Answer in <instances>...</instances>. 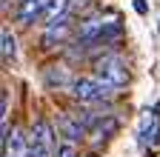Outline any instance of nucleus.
I'll use <instances>...</instances> for the list:
<instances>
[{"label":"nucleus","mask_w":160,"mask_h":157,"mask_svg":"<svg viewBox=\"0 0 160 157\" xmlns=\"http://www.w3.org/2000/svg\"><path fill=\"white\" fill-rule=\"evenodd\" d=\"M69 94L80 106H103V103H109L112 97L117 94V89H112L109 83H103L94 74H86V77H74Z\"/></svg>","instance_id":"nucleus-1"},{"label":"nucleus","mask_w":160,"mask_h":157,"mask_svg":"<svg viewBox=\"0 0 160 157\" xmlns=\"http://www.w3.org/2000/svg\"><path fill=\"white\" fill-rule=\"evenodd\" d=\"M94 77H100L103 83H109L112 89H123L129 83V66L123 57L117 54H106L94 63Z\"/></svg>","instance_id":"nucleus-2"},{"label":"nucleus","mask_w":160,"mask_h":157,"mask_svg":"<svg viewBox=\"0 0 160 157\" xmlns=\"http://www.w3.org/2000/svg\"><path fill=\"white\" fill-rule=\"evenodd\" d=\"M72 17L74 14H60V17H54V20H49L46 26H43V34H40V46H43L46 52H52V49H57V46H63L66 40H69V34H72Z\"/></svg>","instance_id":"nucleus-3"},{"label":"nucleus","mask_w":160,"mask_h":157,"mask_svg":"<svg viewBox=\"0 0 160 157\" xmlns=\"http://www.w3.org/2000/svg\"><path fill=\"white\" fill-rule=\"evenodd\" d=\"M160 103L154 106V111H143L140 117V126H137V143L140 146H157L160 143Z\"/></svg>","instance_id":"nucleus-4"},{"label":"nucleus","mask_w":160,"mask_h":157,"mask_svg":"<svg viewBox=\"0 0 160 157\" xmlns=\"http://www.w3.org/2000/svg\"><path fill=\"white\" fill-rule=\"evenodd\" d=\"M117 129H120V120H117V117L109 111V114H103V117H100V120L89 129V143L97 149L100 143H106V140H112V137L117 134Z\"/></svg>","instance_id":"nucleus-5"},{"label":"nucleus","mask_w":160,"mask_h":157,"mask_svg":"<svg viewBox=\"0 0 160 157\" xmlns=\"http://www.w3.org/2000/svg\"><path fill=\"white\" fill-rule=\"evenodd\" d=\"M57 131H60V137H63V140H72V143H80V140L89 134V129L77 120V114H74V111H72V114H60V117H57Z\"/></svg>","instance_id":"nucleus-6"},{"label":"nucleus","mask_w":160,"mask_h":157,"mask_svg":"<svg viewBox=\"0 0 160 157\" xmlns=\"http://www.w3.org/2000/svg\"><path fill=\"white\" fill-rule=\"evenodd\" d=\"M43 80H46V86L52 91H69L72 83H74V77H72V71L66 66H52V69H46Z\"/></svg>","instance_id":"nucleus-7"},{"label":"nucleus","mask_w":160,"mask_h":157,"mask_svg":"<svg viewBox=\"0 0 160 157\" xmlns=\"http://www.w3.org/2000/svg\"><path fill=\"white\" fill-rule=\"evenodd\" d=\"M29 137L32 140H37V143H43L46 149H52L54 154H57V137H54V129H52V123L49 120H34L32 123V129H29Z\"/></svg>","instance_id":"nucleus-8"},{"label":"nucleus","mask_w":160,"mask_h":157,"mask_svg":"<svg viewBox=\"0 0 160 157\" xmlns=\"http://www.w3.org/2000/svg\"><path fill=\"white\" fill-rule=\"evenodd\" d=\"M0 40H3V63H12L17 57V43H14V34L9 26H3V32H0Z\"/></svg>","instance_id":"nucleus-9"},{"label":"nucleus","mask_w":160,"mask_h":157,"mask_svg":"<svg viewBox=\"0 0 160 157\" xmlns=\"http://www.w3.org/2000/svg\"><path fill=\"white\" fill-rule=\"evenodd\" d=\"M57 157H80V154H77V143L63 140V143L57 146Z\"/></svg>","instance_id":"nucleus-10"},{"label":"nucleus","mask_w":160,"mask_h":157,"mask_svg":"<svg viewBox=\"0 0 160 157\" xmlns=\"http://www.w3.org/2000/svg\"><path fill=\"white\" fill-rule=\"evenodd\" d=\"M0 111H3V114H0V120H9V91L0 94Z\"/></svg>","instance_id":"nucleus-11"},{"label":"nucleus","mask_w":160,"mask_h":157,"mask_svg":"<svg viewBox=\"0 0 160 157\" xmlns=\"http://www.w3.org/2000/svg\"><path fill=\"white\" fill-rule=\"evenodd\" d=\"M89 0H69V14H77V9H86Z\"/></svg>","instance_id":"nucleus-12"},{"label":"nucleus","mask_w":160,"mask_h":157,"mask_svg":"<svg viewBox=\"0 0 160 157\" xmlns=\"http://www.w3.org/2000/svg\"><path fill=\"white\" fill-rule=\"evenodd\" d=\"M134 12L137 14H146L149 12V3H146V0H134Z\"/></svg>","instance_id":"nucleus-13"},{"label":"nucleus","mask_w":160,"mask_h":157,"mask_svg":"<svg viewBox=\"0 0 160 157\" xmlns=\"http://www.w3.org/2000/svg\"><path fill=\"white\" fill-rule=\"evenodd\" d=\"M157 32H160V26H157Z\"/></svg>","instance_id":"nucleus-14"}]
</instances>
